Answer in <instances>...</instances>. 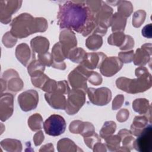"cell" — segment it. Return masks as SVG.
I'll use <instances>...</instances> for the list:
<instances>
[{
  "instance_id": "obj_1",
  "label": "cell",
  "mask_w": 152,
  "mask_h": 152,
  "mask_svg": "<svg viewBox=\"0 0 152 152\" xmlns=\"http://www.w3.org/2000/svg\"><path fill=\"white\" fill-rule=\"evenodd\" d=\"M57 15L58 24L62 29L74 30L86 37L92 34L96 23L94 15L85 1H61Z\"/></svg>"
},
{
  "instance_id": "obj_17",
  "label": "cell",
  "mask_w": 152,
  "mask_h": 152,
  "mask_svg": "<svg viewBox=\"0 0 152 152\" xmlns=\"http://www.w3.org/2000/svg\"><path fill=\"white\" fill-rule=\"evenodd\" d=\"M112 15L113 9L108 4L103 1L100 10L94 16V20L96 24L107 28L110 26Z\"/></svg>"
},
{
  "instance_id": "obj_47",
  "label": "cell",
  "mask_w": 152,
  "mask_h": 152,
  "mask_svg": "<svg viewBox=\"0 0 152 152\" xmlns=\"http://www.w3.org/2000/svg\"><path fill=\"white\" fill-rule=\"evenodd\" d=\"M134 46V40L129 35H125V39L123 45L119 48L121 50H129Z\"/></svg>"
},
{
  "instance_id": "obj_5",
  "label": "cell",
  "mask_w": 152,
  "mask_h": 152,
  "mask_svg": "<svg viewBox=\"0 0 152 152\" xmlns=\"http://www.w3.org/2000/svg\"><path fill=\"white\" fill-rule=\"evenodd\" d=\"M91 71L81 64L73 69L68 76V80L72 88L81 89L87 93V81Z\"/></svg>"
},
{
  "instance_id": "obj_27",
  "label": "cell",
  "mask_w": 152,
  "mask_h": 152,
  "mask_svg": "<svg viewBox=\"0 0 152 152\" xmlns=\"http://www.w3.org/2000/svg\"><path fill=\"white\" fill-rule=\"evenodd\" d=\"M103 44V39L102 36L91 34L90 36L87 38L86 40V47L91 50H96L100 48Z\"/></svg>"
},
{
  "instance_id": "obj_37",
  "label": "cell",
  "mask_w": 152,
  "mask_h": 152,
  "mask_svg": "<svg viewBox=\"0 0 152 152\" xmlns=\"http://www.w3.org/2000/svg\"><path fill=\"white\" fill-rule=\"evenodd\" d=\"M49 78H50L49 77H48L46 74H45L43 72L38 75H36L34 77H31V83L34 87L37 88H42L44 86L45 83L46 82V81Z\"/></svg>"
},
{
  "instance_id": "obj_26",
  "label": "cell",
  "mask_w": 152,
  "mask_h": 152,
  "mask_svg": "<svg viewBox=\"0 0 152 152\" xmlns=\"http://www.w3.org/2000/svg\"><path fill=\"white\" fill-rule=\"evenodd\" d=\"M118 135L121 137V141L122 142V145L124 147L128 149L131 151L133 148V144L135 141V138L132 136L129 130L126 129H121Z\"/></svg>"
},
{
  "instance_id": "obj_22",
  "label": "cell",
  "mask_w": 152,
  "mask_h": 152,
  "mask_svg": "<svg viewBox=\"0 0 152 152\" xmlns=\"http://www.w3.org/2000/svg\"><path fill=\"white\" fill-rule=\"evenodd\" d=\"M148 123L151 124V122L146 116H137L134 119L129 131L132 135L138 137L148 125Z\"/></svg>"
},
{
  "instance_id": "obj_53",
  "label": "cell",
  "mask_w": 152,
  "mask_h": 152,
  "mask_svg": "<svg viewBox=\"0 0 152 152\" xmlns=\"http://www.w3.org/2000/svg\"><path fill=\"white\" fill-rule=\"evenodd\" d=\"M107 30V28H106L104 27H103L102 26L96 24V28H95V29L93 31L92 34H97V35H99V36L102 37V36H104L106 34Z\"/></svg>"
},
{
  "instance_id": "obj_19",
  "label": "cell",
  "mask_w": 152,
  "mask_h": 152,
  "mask_svg": "<svg viewBox=\"0 0 152 152\" xmlns=\"http://www.w3.org/2000/svg\"><path fill=\"white\" fill-rule=\"evenodd\" d=\"M45 98L48 103L53 109L65 110L66 99L65 95L59 91L46 93Z\"/></svg>"
},
{
  "instance_id": "obj_51",
  "label": "cell",
  "mask_w": 152,
  "mask_h": 152,
  "mask_svg": "<svg viewBox=\"0 0 152 152\" xmlns=\"http://www.w3.org/2000/svg\"><path fill=\"white\" fill-rule=\"evenodd\" d=\"M44 138H45V137L42 131H39L37 132H36L33 137V141H34V145L36 146L40 145L42 144V142L43 141Z\"/></svg>"
},
{
  "instance_id": "obj_50",
  "label": "cell",
  "mask_w": 152,
  "mask_h": 152,
  "mask_svg": "<svg viewBox=\"0 0 152 152\" xmlns=\"http://www.w3.org/2000/svg\"><path fill=\"white\" fill-rule=\"evenodd\" d=\"M129 116V112L126 109H122L117 113L116 119L119 122L126 121Z\"/></svg>"
},
{
  "instance_id": "obj_3",
  "label": "cell",
  "mask_w": 152,
  "mask_h": 152,
  "mask_svg": "<svg viewBox=\"0 0 152 152\" xmlns=\"http://www.w3.org/2000/svg\"><path fill=\"white\" fill-rule=\"evenodd\" d=\"M135 74L137 78L130 79L120 77L116 80L118 88L130 94L144 92L150 89L152 86L151 75L144 66H139L135 69Z\"/></svg>"
},
{
  "instance_id": "obj_46",
  "label": "cell",
  "mask_w": 152,
  "mask_h": 152,
  "mask_svg": "<svg viewBox=\"0 0 152 152\" xmlns=\"http://www.w3.org/2000/svg\"><path fill=\"white\" fill-rule=\"evenodd\" d=\"M95 132L94 127L93 125L88 122H84V127L80 135H82L83 137H88Z\"/></svg>"
},
{
  "instance_id": "obj_9",
  "label": "cell",
  "mask_w": 152,
  "mask_h": 152,
  "mask_svg": "<svg viewBox=\"0 0 152 152\" xmlns=\"http://www.w3.org/2000/svg\"><path fill=\"white\" fill-rule=\"evenodd\" d=\"M18 103L24 112L31 111L36 108L39 102V94L34 90H28L18 96Z\"/></svg>"
},
{
  "instance_id": "obj_48",
  "label": "cell",
  "mask_w": 152,
  "mask_h": 152,
  "mask_svg": "<svg viewBox=\"0 0 152 152\" xmlns=\"http://www.w3.org/2000/svg\"><path fill=\"white\" fill-rule=\"evenodd\" d=\"M70 90V88L66 80L58 81V88L56 91H59L64 94H68Z\"/></svg>"
},
{
  "instance_id": "obj_34",
  "label": "cell",
  "mask_w": 152,
  "mask_h": 152,
  "mask_svg": "<svg viewBox=\"0 0 152 152\" xmlns=\"http://www.w3.org/2000/svg\"><path fill=\"white\" fill-rule=\"evenodd\" d=\"M51 54L53 58V63L62 62L66 59L59 42H57L53 45L52 49Z\"/></svg>"
},
{
  "instance_id": "obj_38",
  "label": "cell",
  "mask_w": 152,
  "mask_h": 152,
  "mask_svg": "<svg viewBox=\"0 0 152 152\" xmlns=\"http://www.w3.org/2000/svg\"><path fill=\"white\" fill-rule=\"evenodd\" d=\"M17 38L15 37L10 31L7 32L2 37V43L3 45L8 48H12L17 43Z\"/></svg>"
},
{
  "instance_id": "obj_40",
  "label": "cell",
  "mask_w": 152,
  "mask_h": 152,
  "mask_svg": "<svg viewBox=\"0 0 152 152\" xmlns=\"http://www.w3.org/2000/svg\"><path fill=\"white\" fill-rule=\"evenodd\" d=\"M84 122L81 121L80 120L73 121L71 122L69 126V130L72 134H80L84 127Z\"/></svg>"
},
{
  "instance_id": "obj_31",
  "label": "cell",
  "mask_w": 152,
  "mask_h": 152,
  "mask_svg": "<svg viewBox=\"0 0 152 152\" xmlns=\"http://www.w3.org/2000/svg\"><path fill=\"white\" fill-rule=\"evenodd\" d=\"M45 69V66L38 59L33 60L27 66V71L30 77H34L40 73H43Z\"/></svg>"
},
{
  "instance_id": "obj_52",
  "label": "cell",
  "mask_w": 152,
  "mask_h": 152,
  "mask_svg": "<svg viewBox=\"0 0 152 152\" xmlns=\"http://www.w3.org/2000/svg\"><path fill=\"white\" fill-rule=\"evenodd\" d=\"M151 29H152V24L151 23L145 26L142 30L141 33L142 35L148 39H151L152 37V33H151Z\"/></svg>"
},
{
  "instance_id": "obj_28",
  "label": "cell",
  "mask_w": 152,
  "mask_h": 152,
  "mask_svg": "<svg viewBox=\"0 0 152 152\" xmlns=\"http://www.w3.org/2000/svg\"><path fill=\"white\" fill-rule=\"evenodd\" d=\"M28 125L33 131H37L42 128L43 119L39 113H34L30 116L27 121Z\"/></svg>"
},
{
  "instance_id": "obj_55",
  "label": "cell",
  "mask_w": 152,
  "mask_h": 152,
  "mask_svg": "<svg viewBox=\"0 0 152 152\" xmlns=\"http://www.w3.org/2000/svg\"><path fill=\"white\" fill-rule=\"evenodd\" d=\"M39 151H54L53 144L49 143L42 146L39 150Z\"/></svg>"
},
{
  "instance_id": "obj_49",
  "label": "cell",
  "mask_w": 152,
  "mask_h": 152,
  "mask_svg": "<svg viewBox=\"0 0 152 152\" xmlns=\"http://www.w3.org/2000/svg\"><path fill=\"white\" fill-rule=\"evenodd\" d=\"M124 102V96L122 94H118L113 100L112 108V110L119 109L123 104Z\"/></svg>"
},
{
  "instance_id": "obj_23",
  "label": "cell",
  "mask_w": 152,
  "mask_h": 152,
  "mask_svg": "<svg viewBox=\"0 0 152 152\" xmlns=\"http://www.w3.org/2000/svg\"><path fill=\"white\" fill-rule=\"evenodd\" d=\"M57 149L59 152H76L83 151L73 141L68 138H64L58 141Z\"/></svg>"
},
{
  "instance_id": "obj_2",
  "label": "cell",
  "mask_w": 152,
  "mask_h": 152,
  "mask_svg": "<svg viewBox=\"0 0 152 152\" xmlns=\"http://www.w3.org/2000/svg\"><path fill=\"white\" fill-rule=\"evenodd\" d=\"M10 26L11 33L19 39L27 37L37 32H44L48 27L45 18L33 17L28 13H22L14 18Z\"/></svg>"
},
{
  "instance_id": "obj_25",
  "label": "cell",
  "mask_w": 152,
  "mask_h": 152,
  "mask_svg": "<svg viewBox=\"0 0 152 152\" xmlns=\"http://www.w3.org/2000/svg\"><path fill=\"white\" fill-rule=\"evenodd\" d=\"M1 146L7 151L20 152L22 151L21 142L18 140L5 139L1 141Z\"/></svg>"
},
{
  "instance_id": "obj_16",
  "label": "cell",
  "mask_w": 152,
  "mask_h": 152,
  "mask_svg": "<svg viewBox=\"0 0 152 152\" xmlns=\"http://www.w3.org/2000/svg\"><path fill=\"white\" fill-rule=\"evenodd\" d=\"M107 56L103 52L86 53L83 61L80 64L89 70L99 68Z\"/></svg>"
},
{
  "instance_id": "obj_29",
  "label": "cell",
  "mask_w": 152,
  "mask_h": 152,
  "mask_svg": "<svg viewBox=\"0 0 152 152\" xmlns=\"http://www.w3.org/2000/svg\"><path fill=\"white\" fill-rule=\"evenodd\" d=\"M117 5L118 12L126 18L129 17L133 12V6L129 1H119Z\"/></svg>"
},
{
  "instance_id": "obj_32",
  "label": "cell",
  "mask_w": 152,
  "mask_h": 152,
  "mask_svg": "<svg viewBox=\"0 0 152 152\" xmlns=\"http://www.w3.org/2000/svg\"><path fill=\"white\" fill-rule=\"evenodd\" d=\"M116 128V123L113 121H109L104 123L103 126L100 131V136L104 140L111 136L115 132Z\"/></svg>"
},
{
  "instance_id": "obj_8",
  "label": "cell",
  "mask_w": 152,
  "mask_h": 152,
  "mask_svg": "<svg viewBox=\"0 0 152 152\" xmlns=\"http://www.w3.org/2000/svg\"><path fill=\"white\" fill-rule=\"evenodd\" d=\"M88 99L91 103L97 106L107 104L112 99V92L107 87L88 88L87 90Z\"/></svg>"
},
{
  "instance_id": "obj_30",
  "label": "cell",
  "mask_w": 152,
  "mask_h": 152,
  "mask_svg": "<svg viewBox=\"0 0 152 152\" xmlns=\"http://www.w3.org/2000/svg\"><path fill=\"white\" fill-rule=\"evenodd\" d=\"M86 53L87 52L81 48L76 47L69 52L67 58L74 63L81 64Z\"/></svg>"
},
{
  "instance_id": "obj_20",
  "label": "cell",
  "mask_w": 152,
  "mask_h": 152,
  "mask_svg": "<svg viewBox=\"0 0 152 152\" xmlns=\"http://www.w3.org/2000/svg\"><path fill=\"white\" fill-rule=\"evenodd\" d=\"M132 108L135 112L146 116L151 122V106L148 100L144 98L136 99L132 102Z\"/></svg>"
},
{
  "instance_id": "obj_43",
  "label": "cell",
  "mask_w": 152,
  "mask_h": 152,
  "mask_svg": "<svg viewBox=\"0 0 152 152\" xmlns=\"http://www.w3.org/2000/svg\"><path fill=\"white\" fill-rule=\"evenodd\" d=\"M38 60L45 66H52L53 63V58L52 54L49 52H46L43 54H38Z\"/></svg>"
},
{
  "instance_id": "obj_24",
  "label": "cell",
  "mask_w": 152,
  "mask_h": 152,
  "mask_svg": "<svg viewBox=\"0 0 152 152\" xmlns=\"http://www.w3.org/2000/svg\"><path fill=\"white\" fill-rule=\"evenodd\" d=\"M127 18L122 16L118 12L113 14L110 26L112 27V31L113 32L123 31L125 30Z\"/></svg>"
},
{
  "instance_id": "obj_39",
  "label": "cell",
  "mask_w": 152,
  "mask_h": 152,
  "mask_svg": "<svg viewBox=\"0 0 152 152\" xmlns=\"http://www.w3.org/2000/svg\"><path fill=\"white\" fill-rule=\"evenodd\" d=\"M84 141L85 144H86V145L91 149H93L94 145L99 142H101V139L100 138V137L99 136V135L97 134H96V132H94V134L88 136V137H84Z\"/></svg>"
},
{
  "instance_id": "obj_44",
  "label": "cell",
  "mask_w": 152,
  "mask_h": 152,
  "mask_svg": "<svg viewBox=\"0 0 152 152\" xmlns=\"http://www.w3.org/2000/svg\"><path fill=\"white\" fill-rule=\"evenodd\" d=\"M134 50H129L126 52H120L118 53V58L122 63L128 64L133 61L134 58Z\"/></svg>"
},
{
  "instance_id": "obj_56",
  "label": "cell",
  "mask_w": 152,
  "mask_h": 152,
  "mask_svg": "<svg viewBox=\"0 0 152 152\" xmlns=\"http://www.w3.org/2000/svg\"><path fill=\"white\" fill-rule=\"evenodd\" d=\"M52 67L61 70H64L66 69V64L64 62H59V63H53L52 65Z\"/></svg>"
},
{
  "instance_id": "obj_18",
  "label": "cell",
  "mask_w": 152,
  "mask_h": 152,
  "mask_svg": "<svg viewBox=\"0 0 152 152\" xmlns=\"http://www.w3.org/2000/svg\"><path fill=\"white\" fill-rule=\"evenodd\" d=\"M15 56L19 62L25 66H27L31 61L35 60L34 52L25 43H22L17 46Z\"/></svg>"
},
{
  "instance_id": "obj_41",
  "label": "cell",
  "mask_w": 152,
  "mask_h": 152,
  "mask_svg": "<svg viewBox=\"0 0 152 152\" xmlns=\"http://www.w3.org/2000/svg\"><path fill=\"white\" fill-rule=\"evenodd\" d=\"M87 7L88 8L91 13L95 16V15L100 10L102 2V1H85Z\"/></svg>"
},
{
  "instance_id": "obj_14",
  "label": "cell",
  "mask_w": 152,
  "mask_h": 152,
  "mask_svg": "<svg viewBox=\"0 0 152 152\" xmlns=\"http://www.w3.org/2000/svg\"><path fill=\"white\" fill-rule=\"evenodd\" d=\"M14 111V95L6 93L1 94L0 118L1 121H5L10 118Z\"/></svg>"
},
{
  "instance_id": "obj_42",
  "label": "cell",
  "mask_w": 152,
  "mask_h": 152,
  "mask_svg": "<svg viewBox=\"0 0 152 152\" xmlns=\"http://www.w3.org/2000/svg\"><path fill=\"white\" fill-rule=\"evenodd\" d=\"M58 88V81L49 78L45 83L43 87L41 88L43 91L46 93L56 91Z\"/></svg>"
},
{
  "instance_id": "obj_35",
  "label": "cell",
  "mask_w": 152,
  "mask_h": 152,
  "mask_svg": "<svg viewBox=\"0 0 152 152\" xmlns=\"http://www.w3.org/2000/svg\"><path fill=\"white\" fill-rule=\"evenodd\" d=\"M106 145L108 150L110 151H118L120 148V142H121V138L118 135H111L106 139Z\"/></svg>"
},
{
  "instance_id": "obj_33",
  "label": "cell",
  "mask_w": 152,
  "mask_h": 152,
  "mask_svg": "<svg viewBox=\"0 0 152 152\" xmlns=\"http://www.w3.org/2000/svg\"><path fill=\"white\" fill-rule=\"evenodd\" d=\"M125 39V34L123 31L113 32L107 39L109 45L116 46L120 48L124 43Z\"/></svg>"
},
{
  "instance_id": "obj_10",
  "label": "cell",
  "mask_w": 152,
  "mask_h": 152,
  "mask_svg": "<svg viewBox=\"0 0 152 152\" xmlns=\"http://www.w3.org/2000/svg\"><path fill=\"white\" fill-rule=\"evenodd\" d=\"M133 148L140 152H150L152 150V127L148 124L135 140Z\"/></svg>"
},
{
  "instance_id": "obj_13",
  "label": "cell",
  "mask_w": 152,
  "mask_h": 152,
  "mask_svg": "<svg viewBox=\"0 0 152 152\" xmlns=\"http://www.w3.org/2000/svg\"><path fill=\"white\" fill-rule=\"evenodd\" d=\"M123 63L118 57H106L101 64L99 69L100 73L106 77H112L121 70Z\"/></svg>"
},
{
  "instance_id": "obj_7",
  "label": "cell",
  "mask_w": 152,
  "mask_h": 152,
  "mask_svg": "<svg viewBox=\"0 0 152 152\" xmlns=\"http://www.w3.org/2000/svg\"><path fill=\"white\" fill-rule=\"evenodd\" d=\"M43 128L46 134L53 137L59 136L65 132L66 122L62 116L53 114L45 121Z\"/></svg>"
},
{
  "instance_id": "obj_54",
  "label": "cell",
  "mask_w": 152,
  "mask_h": 152,
  "mask_svg": "<svg viewBox=\"0 0 152 152\" xmlns=\"http://www.w3.org/2000/svg\"><path fill=\"white\" fill-rule=\"evenodd\" d=\"M93 151L94 152H96V151H106V144H103L101 142H99L97 143H96L93 148Z\"/></svg>"
},
{
  "instance_id": "obj_12",
  "label": "cell",
  "mask_w": 152,
  "mask_h": 152,
  "mask_svg": "<svg viewBox=\"0 0 152 152\" xmlns=\"http://www.w3.org/2000/svg\"><path fill=\"white\" fill-rule=\"evenodd\" d=\"M59 40L63 52L66 58H67L69 52L76 48L77 45V40L75 33L71 30L64 28L60 32Z\"/></svg>"
},
{
  "instance_id": "obj_11",
  "label": "cell",
  "mask_w": 152,
  "mask_h": 152,
  "mask_svg": "<svg viewBox=\"0 0 152 152\" xmlns=\"http://www.w3.org/2000/svg\"><path fill=\"white\" fill-rule=\"evenodd\" d=\"M22 4V1H0L1 22L7 24L11 20L12 14L15 13Z\"/></svg>"
},
{
  "instance_id": "obj_6",
  "label": "cell",
  "mask_w": 152,
  "mask_h": 152,
  "mask_svg": "<svg viewBox=\"0 0 152 152\" xmlns=\"http://www.w3.org/2000/svg\"><path fill=\"white\" fill-rule=\"evenodd\" d=\"M86 93L81 89L72 88L68 94L65 112L69 115L77 113L86 102Z\"/></svg>"
},
{
  "instance_id": "obj_4",
  "label": "cell",
  "mask_w": 152,
  "mask_h": 152,
  "mask_svg": "<svg viewBox=\"0 0 152 152\" xmlns=\"http://www.w3.org/2000/svg\"><path fill=\"white\" fill-rule=\"evenodd\" d=\"M1 94L5 90L15 94L22 90L24 83L18 72L13 69H10L3 73L1 78Z\"/></svg>"
},
{
  "instance_id": "obj_36",
  "label": "cell",
  "mask_w": 152,
  "mask_h": 152,
  "mask_svg": "<svg viewBox=\"0 0 152 152\" xmlns=\"http://www.w3.org/2000/svg\"><path fill=\"white\" fill-rule=\"evenodd\" d=\"M146 17V12L142 10L135 11L132 17V26L135 28H138L144 23Z\"/></svg>"
},
{
  "instance_id": "obj_15",
  "label": "cell",
  "mask_w": 152,
  "mask_h": 152,
  "mask_svg": "<svg viewBox=\"0 0 152 152\" xmlns=\"http://www.w3.org/2000/svg\"><path fill=\"white\" fill-rule=\"evenodd\" d=\"M151 43H145L141 46V48L136 50L134 55L133 62L135 65L144 66L151 61Z\"/></svg>"
},
{
  "instance_id": "obj_21",
  "label": "cell",
  "mask_w": 152,
  "mask_h": 152,
  "mask_svg": "<svg viewBox=\"0 0 152 152\" xmlns=\"http://www.w3.org/2000/svg\"><path fill=\"white\" fill-rule=\"evenodd\" d=\"M31 50L34 53L43 54L48 52L49 48V41L43 36H36L30 41Z\"/></svg>"
},
{
  "instance_id": "obj_45",
  "label": "cell",
  "mask_w": 152,
  "mask_h": 152,
  "mask_svg": "<svg viewBox=\"0 0 152 152\" xmlns=\"http://www.w3.org/2000/svg\"><path fill=\"white\" fill-rule=\"evenodd\" d=\"M102 76L97 72L91 71L88 77V81L93 85L99 86L102 83Z\"/></svg>"
}]
</instances>
